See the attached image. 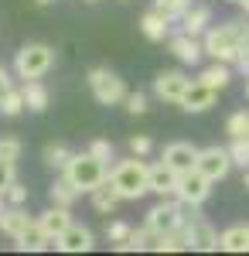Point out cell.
Masks as SVG:
<instances>
[{"mask_svg":"<svg viewBox=\"0 0 249 256\" xmlns=\"http://www.w3.org/2000/svg\"><path fill=\"white\" fill-rule=\"evenodd\" d=\"M226 4H239V0H226Z\"/></svg>","mask_w":249,"mask_h":256,"instance_id":"46","label":"cell"},{"mask_svg":"<svg viewBox=\"0 0 249 256\" xmlns=\"http://www.w3.org/2000/svg\"><path fill=\"white\" fill-rule=\"evenodd\" d=\"M20 89H24V102H28L31 113H44L48 110V89H44L41 79H28Z\"/></svg>","mask_w":249,"mask_h":256,"instance_id":"23","label":"cell"},{"mask_svg":"<svg viewBox=\"0 0 249 256\" xmlns=\"http://www.w3.org/2000/svg\"><path fill=\"white\" fill-rule=\"evenodd\" d=\"M38 226L52 239H58L68 226H72V216H68V208H65V205H52L48 212H41V216H38Z\"/></svg>","mask_w":249,"mask_h":256,"instance_id":"17","label":"cell"},{"mask_svg":"<svg viewBox=\"0 0 249 256\" xmlns=\"http://www.w3.org/2000/svg\"><path fill=\"white\" fill-rule=\"evenodd\" d=\"M242 188H246V192H249V168H246V171H242Z\"/></svg>","mask_w":249,"mask_h":256,"instance_id":"40","label":"cell"},{"mask_svg":"<svg viewBox=\"0 0 249 256\" xmlns=\"http://www.w3.org/2000/svg\"><path fill=\"white\" fill-rule=\"evenodd\" d=\"M239 7H242V14L249 18V0H239Z\"/></svg>","mask_w":249,"mask_h":256,"instance_id":"41","label":"cell"},{"mask_svg":"<svg viewBox=\"0 0 249 256\" xmlns=\"http://www.w3.org/2000/svg\"><path fill=\"white\" fill-rule=\"evenodd\" d=\"M164 164H171L178 174H188V171H194L198 168V147L194 144H188V140H174V144H168L164 147Z\"/></svg>","mask_w":249,"mask_h":256,"instance_id":"11","label":"cell"},{"mask_svg":"<svg viewBox=\"0 0 249 256\" xmlns=\"http://www.w3.org/2000/svg\"><path fill=\"white\" fill-rule=\"evenodd\" d=\"M4 212H7V208H4V195H0V216H4Z\"/></svg>","mask_w":249,"mask_h":256,"instance_id":"42","label":"cell"},{"mask_svg":"<svg viewBox=\"0 0 249 256\" xmlns=\"http://www.w3.org/2000/svg\"><path fill=\"white\" fill-rule=\"evenodd\" d=\"M10 86H14V82H10V72H7V68L0 65V99H4V92H7Z\"/></svg>","mask_w":249,"mask_h":256,"instance_id":"38","label":"cell"},{"mask_svg":"<svg viewBox=\"0 0 249 256\" xmlns=\"http://www.w3.org/2000/svg\"><path fill=\"white\" fill-rule=\"evenodd\" d=\"M198 171L208 181H226L232 171L229 147H205V150H198Z\"/></svg>","mask_w":249,"mask_h":256,"instance_id":"7","label":"cell"},{"mask_svg":"<svg viewBox=\"0 0 249 256\" xmlns=\"http://www.w3.org/2000/svg\"><path fill=\"white\" fill-rule=\"evenodd\" d=\"M246 99H249V72H246Z\"/></svg>","mask_w":249,"mask_h":256,"instance_id":"44","label":"cell"},{"mask_svg":"<svg viewBox=\"0 0 249 256\" xmlns=\"http://www.w3.org/2000/svg\"><path fill=\"white\" fill-rule=\"evenodd\" d=\"M242 34H246V24H239V20H226V24H215L205 31V55H212L215 62H229L236 65L239 55H242Z\"/></svg>","mask_w":249,"mask_h":256,"instance_id":"1","label":"cell"},{"mask_svg":"<svg viewBox=\"0 0 249 256\" xmlns=\"http://www.w3.org/2000/svg\"><path fill=\"white\" fill-rule=\"evenodd\" d=\"M150 147H154V140L150 137H130V154H136V158H147L150 154Z\"/></svg>","mask_w":249,"mask_h":256,"instance_id":"35","label":"cell"},{"mask_svg":"<svg viewBox=\"0 0 249 256\" xmlns=\"http://www.w3.org/2000/svg\"><path fill=\"white\" fill-rule=\"evenodd\" d=\"M126 113L130 116H144L147 113V96L144 92H126Z\"/></svg>","mask_w":249,"mask_h":256,"instance_id":"32","label":"cell"},{"mask_svg":"<svg viewBox=\"0 0 249 256\" xmlns=\"http://www.w3.org/2000/svg\"><path fill=\"white\" fill-rule=\"evenodd\" d=\"M212 184H215V181H208V178L194 168V171H188V174L178 178V192H174V198H181L184 205H194V208H198V205H205V202H208Z\"/></svg>","mask_w":249,"mask_h":256,"instance_id":"6","label":"cell"},{"mask_svg":"<svg viewBox=\"0 0 249 256\" xmlns=\"http://www.w3.org/2000/svg\"><path fill=\"white\" fill-rule=\"evenodd\" d=\"M154 7H157L160 14H168L171 20H181V14L192 7V0H154Z\"/></svg>","mask_w":249,"mask_h":256,"instance_id":"29","label":"cell"},{"mask_svg":"<svg viewBox=\"0 0 249 256\" xmlns=\"http://www.w3.org/2000/svg\"><path fill=\"white\" fill-rule=\"evenodd\" d=\"M48 195H52V205H65V208H72V202H76V198L82 195V192H78L76 184H72L68 178L62 174V178H55V181H52Z\"/></svg>","mask_w":249,"mask_h":256,"instance_id":"24","label":"cell"},{"mask_svg":"<svg viewBox=\"0 0 249 256\" xmlns=\"http://www.w3.org/2000/svg\"><path fill=\"white\" fill-rule=\"evenodd\" d=\"M14 246H18L20 253H44V250H52V246H55V239H52V236H48V232L38 226V222H34V226H31L24 236L14 239Z\"/></svg>","mask_w":249,"mask_h":256,"instance_id":"19","label":"cell"},{"mask_svg":"<svg viewBox=\"0 0 249 256\" xmlns=\"http://www.w3.org/2000/svg\"><path fill=\"white\" fill-rule=\"evenodd\" d=\"M52 65H55V52L48 48V44H41V41H31V44H24L18 52V58H14V72H18V79H41V76H48L52 72Z\"/></svg>","mask_w":249,"mask_h":256,"instance_id":"4","label":"cell"},{"mask_svg":"<svg viewBox=\"0 0 249 256\" xmlns=\"http://www.w3.org/2000/svg\"><path fill=\"white\" fill-rule=\"evenodd\" d=\"M242 52L249 55V28H246V34H242Z\"/></svg>","mask_w":249,"mask_h":256,"instance_id":"39","label":"cell"},{"mask_svg":"<svg viewBox=\"0 0 249 256\" xmlns=\"http://www.w3.org/2000/svg\"><path fill=\"white\" fill-rule=\"evenodd\" d=\"M178 171H174L171 164H164V160H157L150 168V192L160 198H171L174 192H178Z\"/></svg>","mask_w":249,"mask_h":256,"instance_id":"14","label":"cell"},{"mask_svg":"<svg viewBox=\"0 0 249 256\" xmlns=\"http://www.w3.org/2000/svg\"><path fill=\"white\" fill-rule=\"evenodd\" d=\"M86 82H89V92L96 96V102H102V106H120V102H126V86H123V79H120L116 72H110V68H92Z\"/></svg>","mask_w":249,"mask_h":256,"instance_id":"5","label":"cell"},{"mask_svg":"<svg viewBox=\"0 0 249 256\" xmlns=\"http://www.w3.org/2000/svg\"><path fill=\"white\" fill-rule=\"evenodd\" d=\"M229 154H232V164H239V168L246 171V168H249V137L246 140H232Z\"/></svg>","mask_w":249,"mask_h":256,"instance_id":"31","label":"cell"},{"mask_svg":"<svg viewBox=\"0 0 249 256\" xmlns=\"http://www.w3.org/2000/svg\"><path fill=\"white\" fill-rule=\"evenodd\" d=\"M68 160H72V150H68L65 144H48V147H44V164H48V168L65 171V168H68Z\"/></svg>","mask_w":249,"mask_h":256,"instance_id":"27","label":"cell"},{"mask_svg":"<svg viewBox=\"0 0 249 256\" xmlns=\"http://www.w3.org/2000/svg\"><path fill=\"white\" fill-rule=\"evenodd\" d=\"M168 48H171V55L181 65H198L202 55H205V44L198 41V34H188V31H178L168 38Z\"/></svg>","mask_w":249,"mask_h":256,"instance_id":"10","label":"cell"},{"mask_svg":"<svg viewBox=\"0 0 249 256\" xmlns=\"http://www.w3.org/2000/svg\"><path fill=\"white\" fill-rule=\"evenodd\" d=\"M86 4H99V0H86Z\"/></svg>","mask_w":249,"mask_h":256,"instance_id":"45","label":"cell"},{"mask_svg":"<svg viewBox=\"0 0 249 256\" xmlns=\"http://www.w3.org/2000/svg\"><path fill=\"white\" fill-rule=\"evenodd\" d=\"M188 232H192V250H205V253H212V250H218V232L212 229L208 218H202L198 212H194L188 222Z\"/></svg>","mask_w":249,"mask_h":256,"instance_id":"12","label":"cell"},{"mask_svg":"<svg viewBox=\"0 0 249 256\" xmlns=\"http://www.w3.org/2000/svg\"><path fill=\"white\" fill-rule=\"evenodd\" d=\"M110 181H113V188L123 195V202H140V198L150 192V168L144 164V158H126L113 164V171H110Z\"/></svg>","mask_w":249,"mask_h":256,"instance_id":"2","label":"cell"},{"mask_svg":"<svg viewBox=\"0 0 249 256\" xmlns=\"http://www.w3.org/2000/svg\"><path fill=\"white\" fill-rule=\"evenodd\" d=\"M20 150H24V144H20L18 137H0V160L18 164V160H20Z\"/></svg>","mask_w":249,"mask_h":256,"instance_id":"30","label":"cell"},{"mask_svg":"<svg viewBox=\"0 0 249 256\" xmlns=\"http://www.w3.org/2000/svg\"><path fill=\"white\" fill-rule=\"evenodd\" d=\"M89 195H92V208H96V212H102V216H113L116 205L123 202V195H120V192L113 188V181H110V178H106L99 188H92Z\"/></svg>","mask_w":249,"mask_h":256,"instance_id":"20","label":"cell"},{"mask_svg":"<svg viewBox=\"0 0 249 256\" xmlns=\"http://www.w3.org/2000/svg\"><path fill=\"white\" fill-rule=\"evenodd\" d=\"M89 150H92L99 160H106V164L113 160V144H110V140H92V144H89Z\"/></svg>","mask_w":249,"mask_h":256,"instance_id":"37","label":"cell"},{"mask_svg":"<svg viewBox=\"0 0 249 256\" xmlns=\"http://www.w3.org/2000/svg\"><path fill=\"white\" fill-rule=\"evenodd\" d=\"M34 222H38V218H31L20 205H10V208L0 216V232H4V236H10V239H18V236H24Z\"/></svg>","mask_w":249,"mask_h":256,"instance_id":"15","label":"cell"},{"mask_svg":"<svg viewBox=\"0 0 249 256\" xmlns=\"http://www.w3.org/2000/svg\"><path fill=\"white\" fill-rule=\"evenodd\" d=\"M181 31H188V34H205L208 31V24H212V10L205 7V4H192L184 14H181Z\"/></svg>","mask_w":249,"mask_h":256,"instance_id":"18","label":"cell"},{"mask_svg":"<svg viewBox=\"0 0 249 256\" xmlns=\"http://www.w3.org/2000/svg\"><path fill=\"white\" fill-rule=\"evenodd\" d=\"M55 246L62 253H89L96 242H92V232H89L86 226H76V222H72V226L55 239Z\"/></svg>","mask_w":249,"mask_h":256,"instance_id":"13","label":"cell"},{"mask_svg":"<svg viewBox=\"0 0 249 256\" xmlns=\"http://www.w3.org/2000/svg\"><path fill=\"white\" fill-rule=\"evenodd\" d=\"M218 250H226V253H249V226H229L218 236Z\"/></svg>","mask_w":249,"mask_h":256,"instance_id":"21","label":"cell"},{"mask_svg":"<svg viewBox=\"0 0 249 256\" xmlns=\"http://www.w3.org/2000/svg\"><path fill=\"white\" fill-rule=\"evenodd\" d=\"M215 99H218V89H212L208 82H202V79H192V86L184 89V96H181L178 106L184 113H205V110L215 106Z\"/></svg>","mask_w":249,"mask_h":256,"instance_id":"9","label":"cell"},{"mask_svg":"<svg viewBox=\"0 0 249 256\" xmlns=\"http://www.w3.org/2000/svg\"><path fill=\"white\" fill-rule=\"evenodd\" d=\"M62 174L68 178L78 192H92V188H99V184L110 178V164L99 160L92 150H86V154H72L68 168H65Z\"/></svg>","mask_w":249,"mask_h":256,"instance_id":"3","label":"cell"},{"mask_svg":"<svg viewBox=\"0 0 249 256\" xmlns=\"http://www.w3.org/2000/svg\"><path fill=\"white\" fill-rule=\"evenodd\" d=\"M188 86H192V79H188L184 72L168 68V72H157V79H154V96L164 99V102H181V96H184Z\"/></svg>","mask_w":249,"mask_h":256,"instance_id":"8","label":"cell"},{"mask_svg":"<svg viewBox=\"0 0 249 256\" xmlns=\"http://www.w3.org/2000/svg\"><path fill=\"white\" fill-rule=\"evenodd\" d=\"M140 31H144V38H147V41H168V38H171V34H168V31H171V18L160 14L157 7H150V10L140 18Z\"/></svg>","mask_w":249,"mask_h":256,"instance_id":"16","label":"cell"},{"mask_svg":"<svg viewBox=\"0 0 249 256\" xmlns=\"http://www.w3.org/2000/svg\"><path fill=\"white\" fill-rule=\"evenodd\" d=\"M4 198H7L10 205H24V202H28V188H24L20 181H14V184H10V188L4 192Z\"/></svg>","mask_w":249,"mask_h":256,"instance_id":"36","label":"cell"},{"mask_svg":"<svg viewBox=\"0 0 249 256\" xmlns=\"http://www.w3.org/2000/svg\"><path fill=\"white\" fill-rule=\"evenodd\" d=\"M28 110V102H24V89H7L4 92V99H0V113L4 116H18V113H24Z\"/></svg>","mask_w":249,"mask_h":256,"instance_id":"26","label":"cell"},{"mask_svg":"<svg viewBox=\"0 0 249 256\" xmlns=\"http://www.w3.org/2000/svg\"><path fill=\"white\" fill-rule=\"evenodd\" d=\"M14 181H18V174H14V164H10V160H0V195H4V192H7Z\"/></svg>","mask_w":249,"mask_h":256,"instance_id":"34","label":"cell"},{"mask_svg":"<svg viewBox=\"0 0 249 256\" xmlns=\"http://www.w3.org/2000/svg\"><path fill=\"white\" fill-rule=\"evenodd\" d=\"M226 134H229L232 140H246L249 137V113L246 110H239V113H232V116L226 120Z\"/></svg>","mask_w":249,"mask_h":256,"instance_id":"28","label":"cell"},{"mask_svg":"<svg viewBox=\"0 0 249 256\" xmlns=\"http://www.w3.org/2000/svg\"><path fill=\"white\" fill-rule=\"evenodd\" d=\"M34 4H41V7H44V4H55V0H34Z\"/></svg>","mask_w":249,"mask_h":256,"instance_id":"43","label":"cell"},{"mask_svg":"<svg viewBox=\"0 0 249 256\" xmlns=\"http://www.w3.org/2000/svg\"><path fill=\"white\" fill-rule=\"evenodd\" d=\"M157 236H160V232H154L150 226H147V229H134V232H130V236L123 239V242H116V250H120V253H140V250H154V246H157Z\"/></svg>","mask_w":249,"mask_h":256,"instance_id":"22","label":"cell"},{"mask_svg":"<svg viewBox=\"0 0 249 256\" xmlns=\"http://www.w3.org/2000/svg\"><path fill=\"white\" fill-rule=\"evenodd\" d=\"M130 232H134V229H130L126 222H110V226H106V236H110V242H123Z\"/></svg>","mask_w":249,"mask_h":256,"instance_id":"33","label":"cell"},{"mask_svg":"<svg viewBox=\"0 0 249 256\" xmlns=\"http://www.w3.org/2000/svg\"><path fill=\"white\" fill-rule=\"evenodd\" d=\"M198 79L208 82L212 89H218V92H222V89H226V86L232 82V68H229V62H212L208 68H202V76H198Z\"/></svg>","mask_w":249,"mask_h":256,"instance_id":"25","label":"cell"}]
</instances>
